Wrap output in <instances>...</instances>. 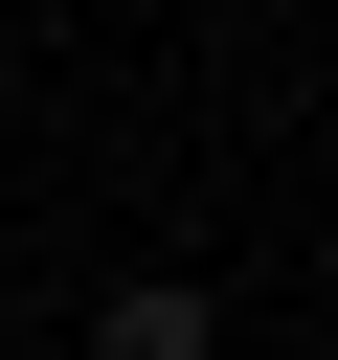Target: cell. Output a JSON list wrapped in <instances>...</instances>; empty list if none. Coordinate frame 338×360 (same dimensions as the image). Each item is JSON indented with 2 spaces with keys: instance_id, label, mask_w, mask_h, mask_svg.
<instances>
[{
  "instance_id": "1",
  "label": "cell",
  "mask_w": 338,
  "mask_h": 360,
  "mask_svg": "<svg viewBox=\"0 0 338 360\" xmlns=\"http://www.w3.org/2000/svg\"><path fill=\"white\" fill-rule=\"evenodd\" d=\"M90 360H225V315H203V292H180V270H135V292H113V315H90Z\"/></svg>"
}]
</instances>
